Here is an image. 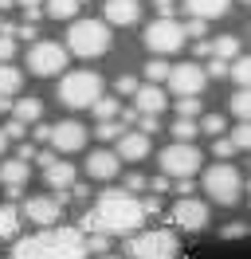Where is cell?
<instances>
[{
  "instance_id": "1",
  "label": "cell",
  "mask_w": 251,
  "mask_h": 259,
  "mask_svg": "<svg viewBox=\"0 0 251 259\" xmlns=\"http://www.w3.org/2000/svg\"><path fill=\"white\" fill-rule=\"evenodd\" d=\"M12 259H91V255H87V240H82L78 228L51 224V228H39L35 236L16 240Z\"/></svg>"
},
{
  "instance_id": "2",
  "label": "cell",
  "mask_w": 251,
  "mask_h": 259,
  "mask_svg": "<svg viewBox=\"0 0 251 259\" xmlns=\"http://www.w3.org/2000/svg\"><path fill=\"white\" fill-rule=\"evenodd\" d=\"M94 228L106 232V236H130L145 224V212H141V200L126 193V189H106L94 204Z\"/></svg>"
},
{
  "instance_id": "3",
  "label": "cell",
  "mask_w": 251,
  "mask_h": 259,
  "mask_svg": "<svg viewBox=\"0 0 251 259\" xmlns=\"http://www.w3.org/2000/svg\"><path fill=\"white\" fill-rule=\"evenodd\" d=\"M126 259H177L181 255V240L169 228H149V232H130L122 247Z\"/></svg>"
},
{
  "instance_id": "4",
  "label": "cell",
  "mask_w": 251,
  "mask_h": 259,
  "mask_svg": "<svg viewBox=\"0 0 251 259\" xmlns=\"http://www.w3.org/2000/svg\"><path fill=\"white\" fill-rule=\"evenodd\" d=\"M67 48L78 59H98L110 51V24L102 20H71L67 28Z\"/></svg>"
},
{
  "instance_id": "5",
  "label": "cell",
  "mask_w": 251,
  "mask_h": 259,
  "mask_svg": "<svg viewBox=\"0 0 251 259\" xmlns=\"http://www.w3.org/2000/svg\"><path fill=\"white\" fill-rule=\"evenodd\" d=\"M98 95H102V79L94 71H71L59 79V102L67 110H91Z\"/></svg>"
},
{
  "instance_id": "6",
  "label": "cell",
  "mask_w": 251,
  "mask_h": 259,
  "mask_svg": "<svg viewBox=\"0 0 251 259\" xmlns=\"http://www.w3.org/2000/svg\"><path fill=\"white\" fill-rule=\"evenodd\" d=\"M204 193L212 196L216 204H235L243 196V173L232 161L212 165V169H204Z\"/></svg>"
},
{
  "instance_id": "7",
  "label": "cell",
  "mask_w": 251,
  "mask_h": 259,
  "mask_svg": "<svg viewBox=\"0 0 251 259\" xmlns=\"http://www.w3.org/2000/svg\"><path fill=\"white\" fill-rule=\"evenodd\" d=\"M157 161H161V173H165V177H196L204 153L192 146V142H173V146L161 149Z\"/></svg>"
},
{
  "instance_id": "8",
  "label": "cell",
  "mask_w": 251,
  "mask_h": 259,
  "mask_svg": "<svg viewBox=\"0 0 251 259\" xmlns=\"http://www.w3.org/2000/svg\"><path fill=\"white\" fill-rule=\"evenodd\" d=\"M185 28L177 24L173 16H157L149 28H145V48L153 51V55H177V51L185 48Z\"/></svg>"
},
{
  "instance_id": "9",
  "label": "cell",
  "mask_w": 251,
  "mask_h": 259,
  "mask_svg": "<svg viewBox=\"0 0 251 259\" xmlns=\"http://www.w3.org/2000/svg\"><path fill=\"white\" fill-rule=\"evenodd\" d=\"M28 67H31V75H39V79L63 75V67H67V48H63V44H51V39H31Z\"/></svg>"
},
{
  "instance_id": "10",
  "label": "cell",
  "mask_w": 251,
  "mask_h": 259,
  "mask_svg": "<svg viewBox=\"0 0 251 259\" xmlns=\"http://www.w3.org/2000/svg\"><path fill=\"white\" fill-rule=\"evenodd\" d=\"M169 220L181 228V232H204V228H208V204L196 200V196H177Z\"/></svg>"
},
{
  "instance_id": "11",
  "label": "cell",
  "mask_w": 251,
  "mask_h": 259,
  "mask_svg": "<svg viewBox=\"0 0 251 259\" xmlns=\"http://www.w3.org/2000/svg\"><path fill=\"white\" fill-rule=\"evenodd\" d=\"M173 95H200L204 87H208V75H204V67L192 59V63H177L169 67V75H165Z\"/></svg>"
},
{
  "instance_id": "12",
  "label": "cell",
  "mask_w": 251,
  "mask_h": 259,
  "mask_svg": "<svg viewBox=\"0 0 251 259\" xmlns=\"http://www.w3.org/2000/svg\"><path fill=\"white\" fill-rule=\"evenodd\" d=\"M47 142L59 149V153H78V149L87 146V126H82V122H75V118H67V122H55Z\"/></svg>"
},
{
  "instance_id": "13",
  "label": "cell",
  "mask_w": 251,
  "mask_h": 259,
  "mask_svg": "<svg viewBox=\"0 0 251 259\" xmlns=\"http://www.w3.org/2000/svg\"><path fill=\"white\" fill-rule=\"evenodd\" d=\"M59 216H63V204L55 196H28V200H24V220H28V224L51 228V224H59Z\"/></svg>"
},
{
  "instance_id": "14",
  "label": "cell",
  "mask_w": 251,
  "mask_h": 259,
  "mask_svg": "<svg viewBox=\"0 0 251 259\" xmlns=\"http://www.w3.org/2000/svg\"><path fill=\"white\" fill-rule=\"evenodd\" d=\"M114 153H118V161H145V157H149V138H145L141 130L138 134H134V130H122Z\"/></svg>"
},
{
  "instance_id": "15",
  "label": "cell",
  "mask_w": 251,
  "mask_h": 259,
  "mask_svg": "<svg viewBox=\"0 0 251 259\" xmlns=\"http://www.w3.org/2000/svg\"><path fill=\"white\" fill-rule=\"evenodd\" d=\"M87 173H91L94 181H114L122 173V161H118L114 149H94L91 157H87Z\"/></svg>"
},
{
  "instance_id": "16",
  "label": "cell",
  "mask_w": 251,
  "mask_h": 259,
  "mask_svg": "<svg viewBox=\"0 0 251 259\" xmlns=\"http://www.w3.org/2000/svg\"><path fill=\"white\" fill-rule=\"evenodd\" d=\"M20 87H24V71L12 67V59H4V63H0V114L12 106V98L20 95Z\"/></svg>"
},
{
  "instance_id": "17",
  "label": "cell",
  "mask_w": 251,
  "mask_h": 259,
  "mask_svg": "<svg viewBox=\"0 0 251 259\" xmlns=\"http://www.w3.org/2000/svg\"><path fill=\"white\" fill-rule=\"evenodd\" d=\"M102 12H106V24H114V28H130V24H138L141 4H138V0H106Z\"/></svg>"
},
{
  "instance_id": "18",
  "label": "cell",
  "mask_w": 251,
  "mask_h": 259,
  "mask_svg": "<svg viewBox=\"0 0 251 259\" xmlns=\"http://www.w3.org/2000/svg\"><path fill=\"white\" fill-rule=\"evenodd\" d=\"M165 91H161V82H145V87H138L134 91V110L138 114H161L165 110Z\"/></svg>"
},
{
  "instance_id": "19",
  "label": "cell",
  "mask_w": 251,
  "mask_h": 259,
  "mask_svg": "<svg viewBox=\"0 0 251 259\" xmlns=\"http://www.w3.org/2000/svg\"><path fill=\"white\" fill-rule=\"evenodd\" d=\"M44 181L55 189V193H63V189H71V181H75V165H71V161H59V157H51V161L44 165Z\"/></svg>"
},
{
  "instance_id": "20",
  "label": "cell",
  "mask_w": 251,
  "mask_h": 259,
  "mask_svg": "<svg viewBox=\"0 0 251 259\" xmlns=\"http://www.w3.org/2000/svg\"><path fill=\"white\" fill-rule=\"evenodd\" d=\"M228 8H232V0H185V12L188 16H200V20H220L228 16Z\"/></svg>"
},
{
  "instance_id": "21",
  "label": "cell",
  "mask_w": 251,
  "mask_h": 259,
  "mask_svg": "<svg viewBox=\"0 0 251 259\" xmlns=\"http://www.w3.org/2000/svg\"><path fill=\"white\" fill-rule=\"evenodd\" d=\"M0 185L4 189H24L28 185V161H20V157L0 161Z\"/></svg>"
},
{
  "instance_id": "22",
  "label": "cell",
  "mask_w": 251,
  "mask_h": 259,
  "mask_svg": "<svg viewBox=\"0 0 251 259\" xmlns=\"http://www.w3.org/2000/svg\"><path fill=\"white\" fill-rule=\"evenodd\" d=\"M8 110H12V118H20L24 126H31V122L44 118V102H39V98H12Z\"/></svg>"
},
{
  "instance_id": "23",
  "label": "cell",
  "mask_w": 251,
  "mask_h": 259,
  "mask_svg": "<svg viewBox=\"0 0 251 259\" xmlns=\"http://www.w3.org/2000/svg\"><path fill=\"white\" fill-rule=\"evenodd\" d=\"M47 16L51 20H75L78 8H82V0H44Z\"/></svg>"
},
{
  "instance_id": "24",
  "label": "cell",
  "mask_w": 251,
  "mask_h": 259,
  "mask_svg": "<svg viewBox=\"0 0 251 259\" xmlns=\"http://www.w3.org/2000/svg\"><path fill=\"white\" fill-rule=\"evenodd\" d=\"M228 75H232L235 87H247V79H251V59L243 55V51H235L232 59H228Z\"/></svg>"
},
{
  "instance_id": "25",
  "label": "cell",
  "mask_w": 251,
  "mask_h": 259,
  "mask_svg": "<svg viewBox=\"0 0 251 259\" xmlns=\"http://www.w3.org/2000/svg\"><path fill=\"white\" fill-rule=\"evenodd\" d=\"M20 232V208L16 204H0V240H12Z\"/></svg>"
},
{
  "instance_id": "26",
  "label": "cell",
  "mask_w": 251,
  "mask_h": 259,
  "mask_svg": "<svg viewBox=\"0 0 251 259\" xmlns=\"http://www.w3.org/2000/svg\"><path fill=\"white\" fill-rule=\"evenodd\" d=\"M169 134L177 138V142H192V138L200 134V126H196V118H181V114H177V122H173Z\"/></svg>"
},
{
  "instance_id": "27",
  "label": "cell",
  "mask_w": 251,
  "mask_h": 259,
  "mask_svg": "<svg viewBox=\"0 0 251 259\" xmlns=\"http://www.w3.org/2000/svg\"><path fill=\"white\" fill-rule=\"evenodd\" d=\"M91 110H94V118L102 122V118H118V110H122V102L118 98H106V95H98L91 102Z\"/></svg>"
},
{
  "instance_id": "28",
  "label": "cell",
  "mask_w": 251,
  "mask_h": 259,
  "mask_svg": "<svg viewBox=\"0 0 251 259\" xmlns=\"http://www.w3.org/2000/svg\"><path fill=\"white\" fill-rule=\"evenodd\" d=\"M235 51H239V35H216L212 39V55H220V59H232Z\"/></svg>"
},
{
  "instance_id": "29",
  "label": "cell",
  "mask_w": 251,
  "mask_h": 259,
  "mask_svg": "<svg viewBox=\"0 0 251 259\" xmlns=\"http://www.w3.org/2000/svg\"><path fill=\"white\" fill-rule=\"evenodd\" d=\"M122 130H126V126L118 122V118H102L94 134H98V142H118V134H122Z\"/></svg>"
},
{
  "instance_id": "30",
  "label": "cell",
  "mask_w": 251,
  "mask_h": 259,
  "mask_svg": "<svg viewBox=\"0 0 251 259\" xmlns=\"http://www.w3.org/2000/svg\"><path fill=\"white\" fill-rule=\"evenodd\" d=\"M82 240H87V255H102V251H110V236H106V232H87Z\"/></svg>"
},
{
  "instance_id": "31",
  "label": "cell",
  "mask_w": 251,
  "mask_h": 259,
  "mask_svg": "<svg viewBox=\"0 0 251 259\" xmlns=\"http://www.w3.org/2000/svg\"><path fill=\"white\" fill-rule=\"evenodd\" d=\"M177 114L181 118H196L200 114V95H177Z\"/></svg>"
},
{
  "instance_id": "32",
  "label": "cell",
  "mask_w": 251,
  "mask_h": 259,
  "mask_svg": "<svg viewBox=\"0 0 251 259\" xmlns=\"http://www.w3.org/2000/svg\"><path fill=\"white\" fill-rule=\"evenodd\" d=\"M200 67H204L208 79H228V59H220V55H208Z\"/></svg>"
},
{
  "instance_id": "33",
  "label": "cell",
  "mask_w": 251,
  "mask_h": 259,
  "mask_svg": "<svg viewBox=\"0 0 251 259\" xmlns=\"http://www.w3.org/2000/svg\"><path fill=\"white\" fill-rule=\"evenodd\" d=\"M247 110H251V102H247V87H235V95H232V114L239 118V122H247Z\"/></svg>"
},
{
  "instance_id": "34",
  "label": "cell",
  "mask_w": 251,
  "mask_h": 259,
  "mask_svg": "<svg viewBox=\"0 0 251 259\" xmlns=\"http://www.w3.org/2000/svg\"><path fill=\"white\" fill-rule=\"evenodd\" d=\"M165 75H169L165 55H157V59H149V63H145V79H149V82H165Z\"/></svg>"
},
{
  "instance_id": "35",
  "label": "cell",
  "mask_w": 251,
  "mask_h": 259,
  "mask_svg": "<svg viewBox=\"0 0 251 259\" xmlns=\"http://www.w3.org/2000/svg\"><path fill=\"white\" fill-rule=\"evenodd\" d=\"M228 130V118L224 114H208V118H200V134H208V138H216V134H224Z\"/></svg>"
},
{
  "instance_id": "36",
  "label": "cell",
  "mask_w": 251,
  "mask_h": 259,
  "mask_svg": "<svg viewBox=\"0 0 251 259\" xmlns=\"http://www.w3.org/2000/svg\"><path fill=\"white\" fill-rule=\"evenodd\" d=\"M212 153H216L220 161H232V157L239 153V149H235V142H232V138H224V134H216V142H212Z\"/></svg>"
},
{
  "instance_id": "37",
  "label": "cell",
  "mask_w": 251,
  "mask_h": 259,
  "mask_svg": "<svg viewBox=\"0 0 251 259\" xmlns=\"http://www.w3.org/2000/svg\"><path fill=\"white\" fill-rule=\"evenodd\" d=\"M12 55H16V35H12V24H8V28H0V63L12 59Z\"/></svg>"
},
{
  "instance_id": "38",
  "label": "cell",
  "mask_w": 251,
  "mask_h": 259,
  "mask_svg": "<svg viewBox=\"0 0 251 259\" xmlns=\"http://www.w3.org/2000/svg\"><path fill=\"white\" fill-rule=\"evenodd\" d=\"M134 122H138V130L145 134V138H153L157 130H161V122H157V114H138Z\"/></svg>"
},
{
  "instance_id": "39",
  "label": "cell",
  "mask_w": 251,
  "mask_h": 259,
  "mask_svg": "<svg viewBox=\"0 0 251 259\" xmlns=\"http://www.w3.org/2000/svg\"><path fill=\"white\" fill-rule=\"evenodd\" d=\"M181 28H185V35L200 39V35H208V20H200V16H188V24H181Z\"/></svg>"
},
{
  "instance_id": "40",
  "label": "cell",
  "mask_w": 251,
  "mask_h": 259,
  "mask_svg": "<svg viewBox=\"0 0 251 259\" xmlns=\"http://www.w3.org/2000/svg\"><path fill=\"white\" fill-rule=\"evenodd\" d=\"M0 130H4V138H8V142H20V138L28 134V126H24L20 118H8V126H0Z\"/></svg>"
},
{
  "instance_id": "41",
  "label": "cell",
  "mask_w": 251,
  "mask_h": 259,
  "mask_svg": "<svg viewBox=\"0 0 251 259\" xmlns=\"http://www.w3.org/2000/svg\"><path fill=\"white\" fill-rule=\"evenodd\" d=\"M232 142H235V149H239V153H243V149L251 146V134H247V122H239V126L232 130Z\"/></svg>"
},
{
  "instance_id": "42",
  "label": "cell",
  "mask_w": 251,
  "mask_h": 259,
  "mask_svg": "<svg viewBox=\"0 0 251 259\" xmlns=\"http://www.w3.org/2000/svg\"><path fill=\"white\" fill-rule=\"evenodd\" d=\"M12 35H16V39H28V44H31V39H39V28H35V24L28 20V24H20V28H12Z\"/></svg>"
},
{
  "instance_id": "43",
  "label": "cell",
  "mask_w": 251,
  "mask_h": 259,
  "mask_svg": "<svg viewBox=\"0 0 251 259\" xmlns=\"http://www.w3.org/2000/svg\"><path fill=\"white\" fill-rule=\"evenodd\" d=\"M141 212H145V216H157V212H161V196L149 193L145 200H141Z\"/></svg>"
},
{
  "instance_id": "44",
  "label": "cell",
  "mask_w": 251,
  "mask_h": 259,
  "mask_svg": "<svg viewBox=\"0 0 251 259\" xmlns=\"http://www.w3.org/2000/svg\"><path fill=\"white\" fill-rule=\"evenodd\" d=\"M114 91H118V95H134V91H138V82H134V75H122V79L114 82Z\"/></svg>"
},
{
  "instance_id": "45",
  "label": "cell",
  "mask_w": 251,
  "mask_h": 259,
  "mask_svg": "<svg viewBox=\"0 0 251 259\" xmlns=\"http://www.w3.org/2000/svg\"><path fill=\"white\" fill-rule=\"evenodd\" d=\"M145 189V177L141 173H126V193H141Z\"/></svg>"
},
{
  "instance_id": "46",
  "label": "cell",
  "mask_w": 251,
  "mask_h": 259,
  "mask_svg": "<svg viewBox=\"0 0 251 259\" xmlns=\"http://www.w3.org/2000/svg\"><path fill=\"white\" fill-rule=\"evenodd\" d=\"M220 236H224V240H239V236H247V224H224Z\"/></svg>"
},
{
  "instance_id": "47",
  "label": "cell",
  "mask_w": 251,
  "mask_h": 259,
  "mask_svg": "<svg viewBox=\"0 0 251 259\" xmlns=\"http://www.w3.org/2000/svg\"><path fill=\"white\" fill-rule=\"evenodd\" d=\"M145 189H153L157 196H161V193H169V177H165V173H161V177H153V181H145Z\"/></svg>"
},
{
  "instance_id": "48",
  "label": "cell",
  "mask_w": 251,
  "mask_h": 259,
  "mask_svg": "<svg viewBox=\"0 0 251 259\" xmlns=\"http://www.w3.org/2000/svg\"><path fill=\"white\" fill-rule=\"evenodd\" d=\"M16 4L28 12V20H35V16H39V4H44V0H16Z\"/></svg>"
},
{
  "instance_id": "49",
  "label": "cell",
  "mask_w": 251,
  "mask_h": 259,
  "mask_svg": "<svg viewBox=\"0 0 251 259\" xmlns=\"http://www.w3.org/2000/svg\"><path fill=\"white\" fill-rule=\"evenodd\" d=\"M31 130H35V142H47V138H51V126H47L44 118H39V122H31Z\"/></svg>"
},
{
  "instance_id": "50",
  "label": "cell",
  "mask_w": 251,
  "mask_h": 259,
  "mask_svg": "<svg viewBox=\"0 0 251 259\" xmlns=\"http://www.w3.org/2000/svg\"><path fill=\"white\" fill-rule=\"evenodd\" d=\"M157 16H173V8H177V0H153Z\"/></svg>"
},
{
  "instance_id": "51",
  "label": "cell",
  "mask_w": 251,
  "mask_h": 259,
  "mask_svg": "<svg viewBox=\"0 0 251 259\" xmlns=\"http://www.w3.org/2000/svg\"><path fill=\"white\" fill-rule=\"evenodd\" d=\"M177 196H192V177H177Z\"/></svg>"
},
{
  "instance_id": "52",
  "label": "cell",
  "mask_w": 251,
  "mask_h": 259,
  "mask_svg": "<svg viewBox=\"0 0 251 259\" xmlns=\"http://www.w3.org/2000/svg\"><path fill=\"white\" fill-rule=\"evenodd\" d=\"M196 59H208V55H212V44H208V39H196Z\"/></svg>"
},
{
  "instance_id": "53",
  "label": "cell",
  "mask_w": 251,
  "mask_h": 259,
  "mask_svg": "<svg viewBox=\"0 0 251 259\" xmlns=\"http://www.w3.org/2000/svg\"><path fill=\"white\" fill-rule=\"evenodd\" d=\"M16 157H20V161H31V157H35V146H20V149H16Z\"/></svg>"
},
{
  "instance_id": "54",
  "label": "cell",
  "mask_w": 251,
  "mask_h": 259,
  "mask_svg": "<svg viewBox=\"0 0 251 259\" xmlns=\"http://www.w3.org/2000/svg\"><path fill=\"white\" fill-rule=\"evenodd\" d=\"M4 149H8V138H4V130H0V157H4Z\"/></svg>"
},
{
  "instance_id": "55",
  "label": "cell",
  "mask_w": 251,
  "mask_h": 259,
  "mask_svg": "<svg viewBox=\"0 0 251 259\" xmlns=\"http://www.w3.org/2000/svg\"><path fill=\"white\" fill-rule=\"evenodd\" d=\"M94 259H126V255H110V251H102V255H94Z\"/></svg>"
},
{
  "instance_id": "56",
  "label": "cell",
  "mask_w": 251,
  "mask_h": 259,
  "mask_svg": "<svg viewBox=\"0 0 251 259\" xmlns=\"http://www.w3.org/2000/svg\"><path fill=\"white\" fill-rule=\"evenodd\" d=\"M12 4H16V0H0V8H12Z\"/></svg>"
},
{
  "instance_id": "57",
  "label": "cell",
  "mask_w": 251,
  "mask_h": 259,
  "mask_svg": "<svg viewBox=\"0 0 251 259\" xmlns=\"http://www.w3.org/2000/svg\"><path fill=\"white\" fill-rule=\"evenodd\" d=\"M0 28H8V20H0Z\"/></svg>"
},
{
  "instance_id": "58",
  "label": "cell",
  "mask_w": 251,
  "mask_h": 259,
  "mask_svg": "<svg viewBox=\"0 0 251 259\" xmlns=\"http://www.w3.org/2000/svg\"><path fill=\"white\" fill-rule=\"evenodd\" d=\"M239 4H243V0H239Z\"/></svg>"
}]
</instances>
